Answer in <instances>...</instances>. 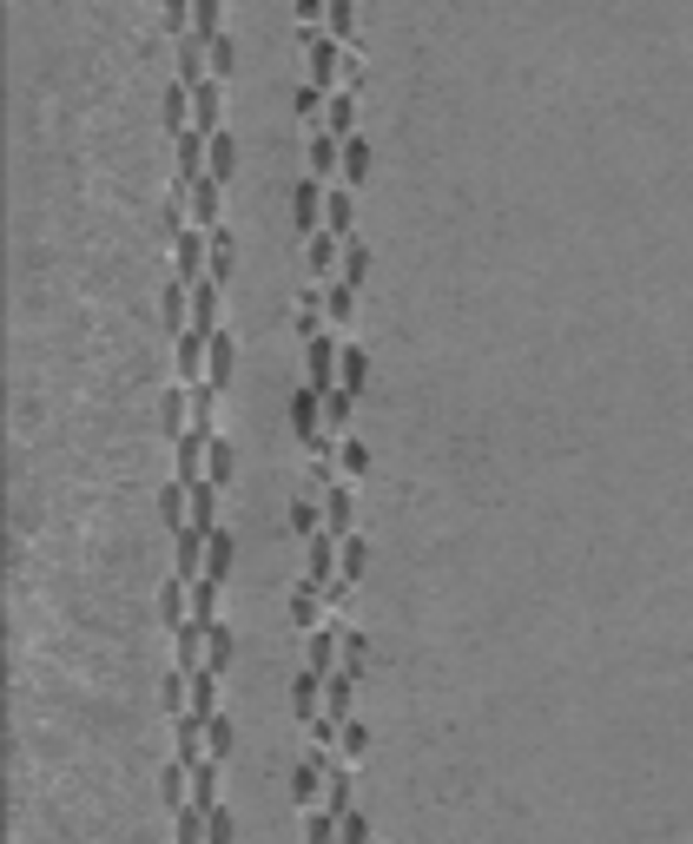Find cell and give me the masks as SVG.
Segmentation results:
<instances>
[{
  "label": "cell",
  "mask_w": 693,
  "mask_h": 844,
  "mask_svg": "<svg viewBox=\"0 0 693 844\" xmlns=\"http://www.w3.org/2000/svg\"><path fill=\"white\" fill-rule=\"evenodd\" d=\"M330 34H337V40L350 34V0H330Z\"/></svg>",
  "instance_id": "obj_12"
},
{
  "label": "cell",
  "mask_w": 693,
  "mask_h": 844,
  "mask_svg": "<svg viewBox=\"0 0 693 844\" xmlns=\"http://www.w3.org/2000/svg\"><path fill=\"white\" fill-rule=\"evenodd\" d=\"M350 515H357V495H350V482H324V528L337 534V541H350Z\"/></svg>",
  "instance_id": "obj_1"
},
{
  "label": "cell",
  "mask_w": 693,
  "mask_h": 844,
  "mask_svg": "<svg viewBox=\"0 0 693 844\" xmlns=\"http://www.w3.org/2000/svg\"><path fill=\"white\" fill-rule=\"evenodd\" d=\"M370 746V733H364V719H350L344 726V758H357V752H364Z\"/></svg>",
  "instance_id": "obj_11"
},
{
  "label": "cell",
  "mask_w": 693,
  "mask_h": 844,
  "mask_svg": "<svg viewBox=\"0 0 693 844\" xmlns=\"http://www.w3.org/2000/svg\"><path fill=\"white\" fill-rule=\"evenodd\" d=\"M364 172H370V146H364V139H350V146H344V185H357Z\"/></svg>",
  "instance_id": "obj_6"
},
{
  "label": "cell",
  "mask_w": 693,
  "mask_h": 844,
  "mask_svg": "<svg viewBox=\"0 0 693 844\" xmlns=\"http://www.w3.org/2000/svg\"><path fill=\"white\" fill-rule=\"evenodd\" d=\"M350 304H357V284H350V277L337 271V277L324 284V311H330V317H350Z\"/></svg>",
  "instance_id": "obj_3"
},
{
  "label": "cell",
  "mask_w": 693,
  "mask_h": 844,
  "mask_svg": "<svg viewBox=\"0 0 693 844\" xmlns=\"http://www.w3.org/2000/svg\"><path fill=\"white\" fill-rule=\"evenodd\" d=\"M364 554H370V548H364V534H350V541H344V568H337V594H330V601H344V587L364 574Z\"/></svg>",
  "instance_id": "obj_2"
},
{
  "label": "cell",
  "mask_w": 693,
  "mask_h": 844,
  "mask_svg": "<svg viewBox=\"0 0 693 844\" xmlns=\"http://www.w3.org/2000/svg\"><path fill=\"white\" fill-rule=\"evenodd\" d=\"M364 376H370V350L364 344H344V389H350V396L364 389Z\"/></svg>",
  "instance_id": "obj_4"
},
{
  "label": "cell",
  "mask_w": 693,
  "mask_h": 844,
  "mask_svg": "<svg viewBox=\"0 0 693 844\" xmlns=\"http://www.w3.org/2000/svg\"><path fill=\"white\" fill-rule=\"evenodd\" d=\"M350 403H357V396H350L344 383H337V389L324 396V422H330V429H344V422H350Z\"/></svg>",
  "instance_id": "obj_7"
},
{
  "label": "cell",
  "mask_w": 693,
  "mask_h": 844,
  "mask_svg": "<svg viewBox=\"0 0 693 844\" xmlns=\"http://www.w3.org/2000/svg\"><path fill=\"white\" fill-rule=\"evenodd\" d=\"M364 271H370V251H364V238H350V251H344V277H350V284H364Z\"/></svg>",
  "instance_id": "obj_8"
},
{
  "label": "cell",
  "mask_w": 693,
  "mask_h": 844,
  "mask_svg": "<svg viewBox=\"0 0 693 844\" xmlns=\"http://www.w3.org/2000/svg\"><path fill=\"white\" fill-rule=\"evenodd\" d=\"M225 660H232V633H225V621H212V633H205V666L225 673Z\"/></svg>",
  "instance_id": "obj_5"
},
{
  "label": "cell",
  "mask_w": 693,
  "mask_h": 844,
  "mask_svg": "<svg viewBox=\"0 0 693 844\" xmlns=\"http://www.w3.org/2000/svg\"><path fill=\"white\" fill-rule=\"evenodd\" d=\"M337 462L357 475V468H364V442H357V436H344V442H337Z\"/></svg>",
  "instance_id": "obj_10"
},
{
  "label": "cell",
  "mask_w": 693,
  "mask_h": 844,
  "mask_svg": "<svg viewBox=\"0 0 693 844\" xmlns=\"http://www.w3.org/2000/svg\"><path fill=\"white\" fill-rule=\"evenodd\" d=\"M232 73V34H218L212 40V79H225Z\"/></svg>",
  "instance_id": "obj_9"
}]
</instances>
